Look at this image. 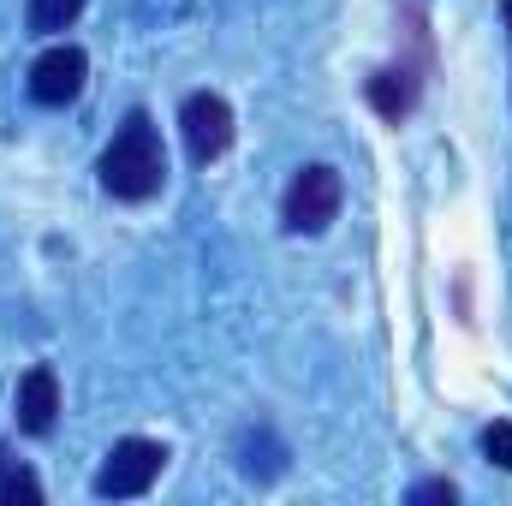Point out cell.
I'll return each mask as SVG.
<instances>
[{"label":"cell","instance_id":"cell-1","mask_svg":"<svg viewBox=\"0 0 512 506\" xmlns=\"http://www.w3.org/2000/svg\"><path fill=\"white\" fill-rule=\"evenodd\" d=\"M102 191L108 197H120V203H149L155 191H161V179H167V149H161V131L155 120L137 108L126 114V126L114 131V143L102 149Z\"/></svg>","mask_w":512,"mask_h":506},{"label":"cell","instance_id":"cell-2","mask_svg":"<svg viewBox=\"0 0 512 506\" xmlns=\"http://www.w3.org/2000/svg\"><path fill=\"white\" fill-rule=\"evenodd\" d=\"M161 471H167V447L149 441V435H126V441H114L108 465L96 471V495L102 501H137V495L155 489Z\"/></svg>","mask_w":512,"mask_h":506},{"label":"cell","instance_id":"cell-3","mask_svg":"<svg viewBox=\"0 0 512 506\" xmlns=\"http://www.w3.org/2000/svg\"><path fill=\"white\" fill-rule=\"evenodd\" d=\"M340 197H346L340 173H334L328 161H310V167H298V179L286 185L280 221H286L292 233H322V227H328V221L340 215Z\"/></svg>","mask_w":512,"mask_h":506},{"label":"cell","instance_id":"cell-4","mask_svg":"<svg viewBox=\"0 0 512 506\" xmlns=\"http://www.w3.org/2000/svg\"><path fill=\"white\" fill-rule=\"evenodd\" d=\"M179 131H185V149H191L197 167L221 161V155L233 149V108H227V96H215V90L185 96V108H179Z\"/></svg>","mask_w":512,"mask_h":506},{"label":"cell","instance_id":"cell-5","mask_svg":"<svg viewBox=\"0 0 512 506\" xmlns=\"http://www.w3.org/2000/svg\"><path fill=\"white\" fill-rule=\"evenodd\" d=\"M84 78H90L84 48L60 42V48H48V54L30 66V102H42V108H66V102H78Z\"/></svg>","mask_w":512,"mask_h":506},{"label":"cell","instance_id":"cell-6","mask_svg":"<svg viewBox=\"0 0 512 506\" xmlns=\"http://www.w3.org/2000/svg\"><path fill=\"white\" fill-rule=\"evenodd\" d=\"M12 411H18V429H24V435H48L54 417H60V376H54L48 364H30V370L18 376Z\"/></svg>","mask_w":512,"mask_h":506},{"label":"cell","instance_id":"cell-7","mask_svg":"<svg viewBox=\"0 0 512 506\" xmlns=\"http://www.w3.org/2000/svg\"><path fill=\"white\" fill-rule=\"evenodd\" d=\"M364 96H370V108L382 114L387 126H399V120L417 108V78H411L405 66H382V72L364 84Z\"/></svg>","mask_w":512,"mask_h":506},{"label":"cell","instance_id":"cell-8","mask_svg":"<svg viewBox=\"0 0 512 506\" xmlns=\"http://www.w3.org/2000/svg\"><path fill=\"white\" fill-rule=\"evenodd\" d=\"M78 12H84V0H30L24 24H30V36H60L78 24Z\"/></svg>","mask_w":512,"mask_h":506},{"label":"cell","instance_id":"cell-9","mask_svg":"<svg viewBox=\"0 0 512 506\" xmlns=\"http://www.w3.org/2000/svg\"><path fill=\"white\" fill-rule=\"evenodd\" d=\"M36 506L42 501V483H36V471L30 465H18L6 447H0V506Z\"/></svg>","mask_w":512,"mask_h":506},{"label":"cell","instance_id":"cell-10","mask_svg":"<svg viewBox=\"0 0 512 506\" xmlns=\"http://www.w3.org/2000/svg\"><path fill=\"white\" fill-rule=\"evenodd\" d=\"M483 459L501 465V471H512V423H489V429H483Z\"/></svg>","mask_w":512,"mask_h":506},{"label":"cell","instance_id":"cell-11","mask_svg":"<svg viewBox=\"0 0 512 506\" xmlns=\"http://www.w3.org/2000/svg\"><path fill=\"white\" fill-rule=\"evenodd\" d=\"M411 501H459V489H453V483H447V477H429V483H417V489H411Z\"/></svg>","mask_w":512,"mask_h":506},{"label":"cell","instance_id":"cell-12","mask_svg":"<svg viewBox=\"0 0 512 506\" xmlns=\"http://www.w3.org/2000/svg\"><path fill=\"white\" fill-rule=\"evenodd\" d=\"M501 12H507V30H512V0H501Z\"/></svg>","mask_w":512,"mask_h":506}]
</instances>
